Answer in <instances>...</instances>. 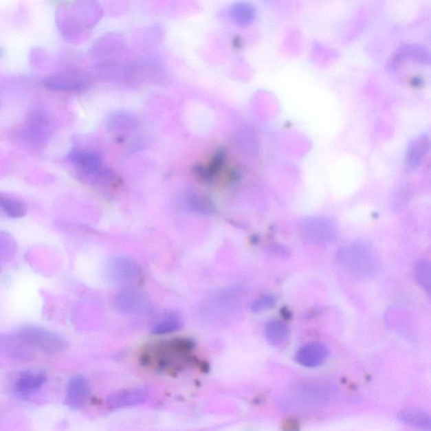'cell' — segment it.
<instances>
[{
    "label": "cell",
    "instance_id": "cell-11",
    "mask_svg": "<svg viewBox=\"0 0 431 431\" xmlns=\"http://www.w3.org/2000/svg\"><path fill=\"white\" fill-rule=\"evenodd\" d=\"M150 398L147 390L135 388L113 393L107 399V406L112 410L129 408L144 404Z\"/></svg>",
    "mask_w": 431,
    "mask_h": 431
},
{
    "label": "cell",
    "instance_id": "cell-5",
    "mask_svg": "<svg viewBox=\"0 0 431 431\" xmlns=\"http://www.w3.org/2000/svg\"><path fill=\"white\" fill-rule=\"evenodd\" d=\"M300 232L305 241L321 246L331 245L338 235L336 224L324 217H310L303 221Z\"/></svg>",
    "mask_w": 431,
    "mask_h": 431
},
{
    "label": "cell",
    "instance_id": "cell-23",
    "mask_svg": "<svg viewBox=\"0 0 431 431\" xmlns=\"http://www.w3.org/2000/svg\"><path fill=\"white\" fill-rule=\"evenodd\" d=\"M275 302L276 299L274 298L272 296H261V298H258L252 303L251 310H252L254 313H261L262 311L272 307V306L275 305Z\"/></svg>",
    "mask_w": 431,
    "mask_h": 431
},
{
    "label": "cell",
    "instance_id": "cell-14",
    "mask_svg": "<svg viewBox=\"0 0 431 431\" xmlns=\"http://www.w3.org/2000/svg\"><path fill=\"white\" fill-rule=\"evenodd\" d=\"M328 349L321 343H309L298 351L296 358L300 365L316 367L323 364L328 357Z\"/></svg>",
    "mask_w": 431,
    "mask_h": 431
},
{
    "label": "cell",
    "instance_id": "cell-21",
    "mask_svg": "<svg viewBox=\"0 0 431 431\" xmlns=\"http://www.w3.org/2000/svg\"><path fill=\"white\" fill-rule=\"evenodd\" d=\"M182 325V321L177 314L171 313L153 326L152 332L155 335H167L179 331Z\"/></svg>",
    "mask_w": 431,
    "mask_h": 431
},
{
    "label": "cell",
    "instance_id": "cell-19",
    "mask_svg": "<svg viewBox=\"0 0 431 431\" xmlns=\"http://www.w3.org/2000/svg\"><path fill=\"white\" fill-rule=\"evenodd\" d=\"M47 122L46 116L43 114H33L28 126V135L32 142H40L46 140L48 130H49Z\"/></svg>",
    "mask_w": 431,
    "mask_h": 431
},
{
    "label": "cell",
    "instance_id": "cell-12",
    "mask_svg": "<svg viewBox=\"0 0 431 431\" xmlns=\"http://www.w3.org/2000/svg\"><path fill=\"white\" fill-rule=\"evenodd\" d=\"M91 393L89 382L83 376L72 377L67 384L65 403L73 410H78L85 406Z\"/></svg>",
    "mask_w": 431,
    "mask_h": 431
},
{
    "label": "cell",
    "instance_id": "cell-1",
    "mask_svg": "<svg viewBox=\"0 0 431 431\" xmlns=\"http://www.w3.org/2000/svg\"><path fill=\"white\" fill-rule=\"evenodd\" d=\"M333 389L320 381H305L292 386L282 397L278 406L284 410H298L322 406L331 400Z\"/></svg>",
    "mask_w": 431,
    "mask_h": 431
},
{
    "label": "cell",
    "instance_id": "cell-20",
    "mask_svg": "<svg viewBox=\"0 0 431 431\" xmlns=\"http://www.w3.org/2000/svg\"><path fill=\"white\" fill-rule=\"evenodd\" d=\"M187 207L191 211L203 213V214H212L215 212L214 205L207 197L200 196L196 193H190L186 197Z\"/></svg>",
    "mask_w": 431,
    "mask_h": 431
},
{
    "label": "cell",
    "instance_id": "cell-22",
    "mask_svg": "<svg viewBox=\"0 0 431 431\" xmlns=\"http://www.w3.org/2000/svg\"><path fill=\"white\" fill-rule=\"evenodd\" d=\"M430 273L429 261L426 260V258L419 261L415 268L416 280H417L419 286L423 288V290L426 291L428 294H430L431 288Z\"/></svg>",
    "mask_w": 431,
    "mask_h": 431
},
{
    "label": "cell",
    "instance_id": "cell-17",
    "mask_svg": "<svg viewBox=\"0 0 431 431\" xmlns=\"http://www.w3.org/2000/svg\"><path fill=\"white\" fill-rule=\"evenodd\" d=\"M230 14L235 23L239 25H248L254 20L256 10L252 3L238 2L231 6Z\"/></svg>",
    "mask_w": 431,
    "mask_h": 431
},
{
    "label": "cell",
    "instance_id": "cell-18",
    "mask_svg": "<svg viewBox=\"0 0 431 431\" xmlns=\"http://www.w3.org/2000/svg\"><path fill=\"white\" fill-rule=\"evenodd\" d=\"M265 337L272 346H279L288 339L289 329L286 324L278 320L269 322L265 327Z\"/></svg>",
    "mask_w": 431,
    "mask_h": 431
},
{
    "label": "cell",
    "instance_id": "cell-15",
    "mask_svg": "<svg viewBox=\"0 0 431 431\" xmlns=\"http://www.w3.org/2000/svg\"><path fill=\"white\" fill-rule=\"evenodd\" d=\"M47 377L41 372L28 371L21 374L16 382V390L21 395H27L42 388Z\"/></svg>",
    "mask_w": 431,
    "mask_h": 431
},
{
    "label": "cell",
    "instance_id": "cell-8",
    "mask_svg": "<svg viewBox=\"0 0 431 431\" xmlns=\"http://www.w3.org/2000/svg\"><path fill=\"white\" fill-rule=\"evenodd\" d=\"M408 59L415 60L416 62L430 63V52L426 47L419 44H404L393 54L388 63V69L395 71L399 69Z\"/></svg>",
    "mask_w": 431,
    "mask_h": 431
},
{
    "label": "cell",
    "instance_id": "cell-4",
    "mask_svg": "<svg viewBox=\"0 0 431 431\" xmlns=\"http://www.w3.org/2000/svg\"><path fill=\"white\" fill-rule=\"evenodd\" d=\"M32 350L43 352L47 355H57L65 351L67 343L61 337L43 329L27 327L16 333Z\"/></svg>",
    "mask_w": 431,
    "mask_h": 431
},
{
    "label": "cell",
    "instance_id": "cell-2",
    "mask_svg": "<svg viewBox=\"0 0 431 431\" xmlns=\"http://www.w3.org/2000/svg\"><path fill=\"white\" fill-rule=\"evenodd\" d=\"M337 260L344 271L357 278H370L377 272L379 261L370 243L358 241L341 249Z\"/></svg>",
    "mask_w": 431,
    "mask_h": 431
},
{
    "label": "cell",
    "instance_id": "cell-16",
    "mask_svg": "<svg viewBox=\"0 0 431 431\" xmlns=\"http://www.w3.org/2000/svg\"><path fill=\"white\" fill-rule=\"evenodd\" d=\"M399 419L408 426L416 427L425 431H430L431 421L430 415L422 410L408 408L401 411Z\"/></svg>",
    "mask_w": 431,
    "mask_h": 431
},
{
    "label": "cell",
    "instance_id": "cell-13",
    "mask_svg": "<svg viewBox=\"0 0 431 431\" xmlns=\"http://www.w3.org/2000/svg\"><path fill=\"white\" fill-rule=\"evenodd\" d=\"M430 140L427 133L418 135L410 142L406 152V166L408 170L414 171L421 166L430 151Z\"/></svg>",
    "mask_w": 431,
    "mask_h": 431
},
{
    "label": "cell",
    "instance_id": "cell-10",
    "mask_svg": "<svg viewBox=\"0 0 431 431\" xmlns=\"http://www.w3.org/2000/svg\"><path fill=\"white\" fill-rule=\"evenodd\" d=\"M33 351L16 335H0V355L3 357L17 361H29L34 357Z\"/></svg>",
    "mask_w": 431,
    "mask_h": 431
},
{
    "label": "cell",
    "instance_id": "cell-9",
    "mask_svg": "<svg viewBox=\"0 0 431 431\" xmlns=\"http://www.w3.org/2000/svg\"><path fill=\"white\" fill-rule=\"evenodd\" d=\"M43 84L47 89L55 91H80L88 86V81L80 74H55L45 78Z\"/></svg>",
    "mask_w": 431,
    "mask_h": 431
},
{
    "label": "cell",
    "instance_id": "cell-6",
    "mask_svg": "<svg viewBox=\"0 0 431 431\" xmlns=\"http://www.w3.org/2000/svg\"><path fill=\"white\" fill-rule=\"evenodd\" d=\"M67 159L85 174L99 177H109L110 171L103 166V160L92 150L74 148L67 155Z\"/></svg>",
    "mask_w": 431,
    "mask_h": 431
},
{
    "label": "cell",
    "instance_id": "cell-3",
    "mask_svg": "<svg viewBox=\"0 0 431 431\" xmlns=\"http://www.w3.org/2000/svg\"><path fill=\"white\" fill-rule=\"evenodd\" d=\"M107 276L111 283L126 288L140 285L144 279L142 266L136 260L127 256L111 258L107 265Z\"/></svg>",
    "mask_w": 431,
    "mask_h": 431
},
{
    "label": "cell",
    "instance_id": "cell-7",
    "mask_svg": "<svg viewBox=\"0 0 431 431\" xmlns=\"http://www.w3.org/2000/svg\"><path fill=\"white\" fill-rule=\"evenodd\" d=\"M114 305L119 313L125 316H141L147 312L149 302L144 292L133 287L125 288L115 298Z\"/></svg>",
    "mask_w": 431,
    "mask_h": 431
}]
</instances>
